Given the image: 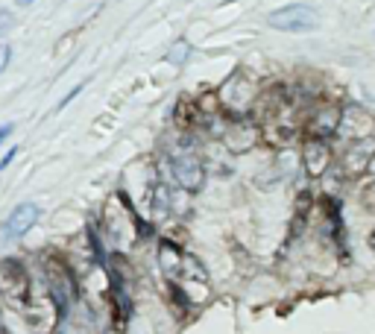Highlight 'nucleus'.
<instances>
[{
  "label": "nucleus",
  "mask_w": 375,
  "mask_h": 334,
  "mask_svg": "<svg viewBox=\"0 0 375 334\" xmlns=\"http://www.w3.org/2000/svg\"><path fill=\"white\" fill-rule=\"evenodd\" d=\"M159 261H162V273L167 276V282L176 287V290H185L188 297V287L196 282V285H208V273L206 267L188 255L182 246H176L173 241H162L159 244Z\"/></svg>",
  "instance_id": "1"
},
{
  "label": "nucleus",
  "mask_w": 375,
  "mask_h": 334,
  "mask_svg": "<svg viewBox=\"0 0 375 334\" xmlns=\"http://www.w3.org/2000/svg\"><path fill=\"white\" fill-rule=\"evenodd\" d=\"M167 165H170L176 185H179L185 193H200L206 188V165L200 162V155L194 150L173 147L167 153Z\"/></svg>",
  "instance_id": "2"
},
{
  "label": "nucleus",
  "mask_w": 375,
  "mask_h": 334,
  "mask_svg": "<svg viewBox=\"0 0 375 334\" xmlns=\"http://www.w3.org/2000/svg\"><path fill=\"white\" fill-rule=\"evenodd\" d=\"M217 100H220V109H226L232 117H246L255 100H258V88H255L249 76L232 73L223 83V88L217 91Z\"/></svg>",
  "instance_id": "3"
},
{
  "label": "nucleus",
  "mask_w": 375,
  "mask_h": 334,
  "mask_svg": "<svg viewBox=\"0 0 375 334\" xmlns=\"http://www.w3.org/2000/svg\"><path fill=\"white\" fill-rule=\"evenodd\" d=\"M267 24L273 30H282V32H308V30L317 27V12H314L308 4H290V6L270 12Z\"/></svg>",
  "instance_id": "4"
},
{
  "label": "nucleus",
  "mask_w": 375,
  "mask_h": 334,
  "mask_svg": "<svg viewBox=\"0 0 375 334\" xmlns=\"http://www.w3.org/2000/svg\"><path fill=\"white\" fill-rule=\"evenodd\" d=\"M340 114H343V106H338V103H320V106H314V112L308 114V121H305L308 138L331 141L334 135L340 132Z\"/></svg>",
  "instance_id": "5"
},
{
  "label": "nucleus",
  "mask_w": 375,
  "mask_h": 334,
  "mask_svg": "<svg viewBox=\"0 0 375 334\" xmlns=\"http://www.w3.org/2000/svg\"><path fill=\"white\" fill-rule=\"evenodd\" d=\"M0 287H4V293L12 302L27 305V299H30V276H27L24 261H18V258H4V261H0Z\"/></svg>",
  "instance_id": "6"
},
{
  "label": "nucleus",
  "mask_w": 375,
  "mask_h": 334,
  "mask_svg": "<svg viewBox=\"0 0 375 334\" xmlns=\"http://www.w3.org/2000/svg\"><path fill=\"white\" fill-rule=\"evenodd\" d=\"M343 138H349L352 144L355 141H369L372 135H375V117L364 109V106H343V114H340V132Z\"/></svg>",
  "instance_id": "7"
},
{
  "label": "nucleus",
  "mask_w": 375,
  "mask_h": 334,
  "mask_svg": "<svg viewBox=\"0 0 375 334\" xmlns=\"http://www.w3.org/2000/svg\"><path fill=\"white\" fill-rule=\"evenodd\" d=\"M44 276H47V293L53 297V302L65 311L68 302L76 297L71 270H68L62 261H47V264H44Z\"/></svg>",
  "instance_id": "8"
},
{
  "label": "nucleus",
  "mask_w": 375,
  "mask_h": 334,
  "mask_svg": "<svg viewBox=\"0 0 375 334\" xmlns=\"http://www.w3.org/2000/svg\"><path fill=\"white\" fill-rule=\"evenodd\" d=\"M38 220V205L35 203H21V205H15L9 211V217L4 220V226H0V241L4 244H12L18 238H24V234L35 226Z\"/></svg>",
  "instance_id": "9"
},
{
  "label": "nucleus",
  "mask_w": 375,
  "mask_h": 334,
  "mask_svg": "<svg viewBox=\"0 0 375 334\" xmlns=\"http://www.w3.org/2000/svg\"><path fill=\"white\" fill-rule=\"evenodd\" d=\"M220 138H223L229 153H246V150H252L255 144H258L261 132L252 121H246V117H232V124L220 132Z\"/></svg>",
  "instance_id": "10"
},
{
  "label": "nucleus",
  "mask_w": 375,
  "mask_h": 334,
  "mask_svg": "<svg viewBox=\"0 0 375 334\" xmlns=\"http://www.w3.org/2000/svg\"><path fill=\"white\" fill-rule=\"evenodd\" d=\"M302 167L314 179H323L331 167V147L328 141H317V138H305L302 144Z\"/></svg>",
  "instance_id": "11"
},
{
  "label": "nucleus",
  "mask_w": 375,
  "mask_h": 334,
  "mask_svg": "<svg viewBox=\"0 0 375 334\" xmlns=\"http://www.w3.org/2000/svg\"><path fill=\"white\" fill-rule=\"evenodd\" d=\"M372 159H375V141L369 138V141H355L349 150H343V155H340V170L346 173V176H364L367 170H369V165H372Z\"/></svg>",
  "instance_id": "12"
},
{
  "label": "nucleus",
  "mask_w": 375,
  "mask_h": 334,
  "mask_svg": "<svg viewBox=\"0 0 375 334\" xmlns=\"http://www.w3.org/2000/svg\"><path fill=\"white\" fill-rule=\"evenodd\" d=\"M188 56H191V44H188V38H176V42L170 44V50H167V62L170 65H185L188 62Z\"/></svg>",
  "instance_id": "13"
},
{
  "label": "nucleus",
  "mask_w": 375,
  "mask_h": 334,
  "mask_svg": "<svg viewBox=\"0 0 375 334\" xmlns=\"http://www.w3.org/2000/svg\"><path fill=\"white\" fill-rule=\"evenodd\" d=\"M358 203L367 214H375V179H367L361 188H358Z\"/></svg>",
  "instance_id": "14"
},
{
  "label": "nucleus",
  "mask_w": 375,
  "mask_h": 334,
  "mask_svg": "<svg viewBox=\"0 0 375 334\" xmlns=\"http://www.w3.org/2000/svg\"><path fill=\"white\" fill-rule=\"evenodd\" d=\"M15 24V18H12V12L9 9H0V35H4L9 27Z\"/></svg>",
  "instance_id": "15"
},
{
  "label": "nucleus",
  "mask_w": 375,
  "mask_h": 334,
  "mask_svg": "<svg viewBox=\"0 0 375 334\" xmlns=\"http://www.w3.org/2000/svg\"><path fill=\"white\" fill-rule=\"evenodd\" d=\"M9 59H12V47L9 44H0V73L6 71V65H9Z\"/></svg>",
  "instance_id": "16"
},
{
  "label": "nucleus",
  "mask_w": 375,
  "mask_h": 334,
  "mask_svg": "<svg viewBox=\"0 0 375 334\" xmlns=\"http://www.w3.org/2000/svg\"><path fill=\"white\" fill-rule=\"evenodd\" d=\"M83 88H85V83H80V85H76V88H73V91H71V94L65 97V100H62V103L56 106V112H62V109H65V106H68L71 100H76V97H80V91H83Z\"/></svg>",
  "instance_id": "17"
},
{
  "label": "nucleus",
  "mask_w": 375,
  "mask_h": 334,
  "mask_svg": "<svg viewBox=\"0 0 375 334\" xmlns=\"http://www.w3.org/2000/svg\"><path fill=\"white\" fill-rule=\"evenodd\" d=\"M18 150H21V147H12V150H6V155H4V159H0V173H4L12 162H15V155H18Z\"/></svg>",
  "instance_id": "18"
},
{
  "label": "nucleus",
  "mask_w": 375,
  "mask_h": 334,
  "mask_svg": "<svg viewBox=\"0 0 375 334\" xmlns=\"http://www.w3.org/2000/svg\"><path fill=\"white\" fill-rule=\"evenodd\" d=\"M12 132H15V124H6V126H0V144H4V141L9 138Z\"/></svg>",
  "instance_id": "19"
},
{
  "label": "nucleus",
  "mask_w": 375,
  "mask_h": 334,
  "mask_svg": "<svg viewBox=\"0 0 375 334\" xmlns=\"http://www.w3.org/2000/svg\"><path fill=\"white\" fill-rule=\"evenodd\" d=\"M367 244H369V249H372V252H375V229H372V232H369V238H367Z\"/></svg>",
  "instance_id": "20"
},
{
  "label": "nucleus",
  "mask_w": 375,
  "mask_h": 334,
  "mask_svg": "<svg viewBox=\"0 0 375 334\" xmlns=\"http://www.w3.org/2000/svg\"><path fill=\"white\" fill-rule=\"evenodd\" d=\"M35 0H18V6H32Z\"/></svg>",
  "instance_id": "21"
},
{
  "label": "nucleus",
  "mask_w": 375,
  "mask_h": 334,
  "mask_svg": "<svg viewBox=\"0 0 375 334\" xmlns=\"http://www.w3.org/2000/svg\"><path fill=\"white\" fill-rule=\"evenodd\" d=\"M0 334H6V328H4V320H0Z\"/></svg>",
  "instance_id": "22"
}]
</instances>
